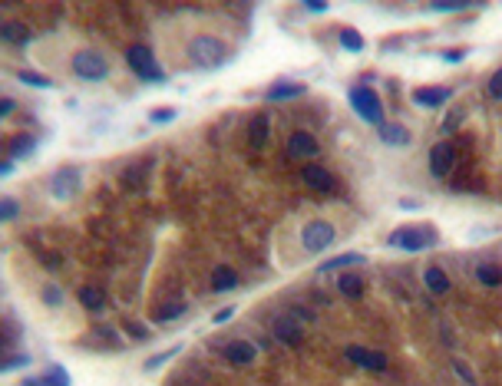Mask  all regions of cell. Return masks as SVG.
<instances>
[{"instance_id": "cell-32", "label": "cell", "mask_w": 502, "mask_h": 386, "mask_svg": "<svg viewBox=\"0 0 502 386\" xmlns=\"http://www.w3.org/2000/svg\"><path fill=\"white\" fill-rule=\"evenodd\" d=\"M40 297H43V304H47V307H60L63 304V291L56 284H47L40 291Z\"/></svg>"}, {"instance_id": "cell-15", "label": "cell", "mask_w": 502, "mask_h": 386, "mask_svg": "<svg viewBox=\"0 0 502 386\" xmlns=\"http://www.w3.org/2000/svg\"><path fill=\"white\" fill-rule=\"evenodd\" d=\"M0 40L13 43V47H27V43L33 40V33H30V27H27V23L7 20V23H0Z\"/></svg>"}, {"instance_id": "cell-5", "label": "cell", "mask_w": 502, "mask_h": 386, "mask_svg": "<svg viewBox=\"0 0 502 386\" xmlns=\"http://www.w3.org/2000/svg\"><path fill=\"white\" fill-rule=\"evenodd\" d=\"M350 106H354V112H357L364 122H370V126H383V102H380V96L370 86H354L350 90Z\"/></svg>"}, {"instance_id": "cell-36", "label": "cell", "mask_w": 502, "mask_h": 386, "mask_svg": "<svg viewBox=\"0 0 502 386\" xmlns=\"http://www.w3.org/2000/svg\"><path fill=\"white\" fill-rule=\"evenodd\" d=\"M367 370H373V373H383V370H387V354L370 350V366H367Z\"/></svg>"}, {"instance_id": "cell-31", "label": "cell", "mask_w": 502, "mask_h": 386, "mask_svg": "<svg viewBox=\"0 0 502 386\" xmlns=\"http://www.w3.org/2000/svg\"><path fill=\"white\" fill-rule=\"evenodd\" d=\"M344 356H347L350 363L364 366V370L370 366V350H364V346H347V350H344Z\"/></svg>"}, {"instance_id": "cell-4", "label": "cell", "mask_w": 502, "mask_h": 386, "mask_svg": "<svg viewBox=\"0 0 502 386\" xmlns=\"http://www.w3.org/2000/svg\"><path fill=\"white\" fill-rule=\"evenodd\" d=\"M436 244H440V234L433 228H397L387 238V248H400V251H426Z\"/></svg>"}, {"instance_id": "cell-1", "label": "cell", "mask_w": 502, "mask_h": 386, "mask_svg": "<svg viewBox=\"0 0 502 386\" xmlns=\"http://www.w3.org/2000/svg\"><path fill=\"white\" fill-rule=\"evenodd\" d=\"M185 56H189V63H192L195 70H218L235 53H232V47L225 40H218L212 33H195L192 40H189V47H185Z\"/></svg>"}, {"instance_id": "cell-8", "label": "cell", "mask_w": 502, "mask_h": 386, "mask_svg": "<svg viewBox=\"0 0 502 386\" xmlns=\"http://www.w3.org/2000/svg\"><path fill=\"white\" fill-rule=\"evenodd\" d=\"M453 162H456V149H453V143H436L430 149V172L436 175V179H450Z\"/></svg>"}, {"instance_id": "cell-11", "label": "cell", "mask_w": 502, "mask_h": 386, "mask_svg": "<svg viewBox=\"0 0 502 386\" xmlns=\"http://www.w3.org/2000/svg\"><path fill=\"white\" fill-rule=\"evenodd\" d=\"M222 354H225L228 363H235V366H251V363L258 360V346L251 344V340H228Z\"/></svg>"}, {"instance_id": "cell-42", "label": "cell", "mask_w": 502, "mask_h": 386, "mask_svg": "<svg viewBox=\"0 0 502 386\" xmlns=\"http://www.w3.org/2000/svg\"><path fill=\"white\" fill-rule=\"evenodd\" d=\"M11 112H13V99H11V96H4V99H0V116L7 119Z\"/></svg>"}, {"instance_id": "cell-24", "label": "cell", "mask_w": 502, "mask_h": 386, "mask_svg": "<svg viewBox=\"0 0 502 386\" xmlns=\"http://www.w3.org/2000/svg\"><path fill=\"white\" fill-rule=\"evenodd\" d=\"M476 281L486 287H502V267L496 265H479L476 267Z\"/></svg>"}, {"instance_id": "cell-19", "label": "cell", "mask_w": 502, "mask_h": 386, "mask_svg": "<svg viewBox=\"0 0 502 386\" xmlns=\"http://www.w3.org/2000/svg\"><path fill=\"white\" fill-rule=\"evenodd\" d=\"M367 258L360 251H344V254H334L330 261H324V265L318 267L321 275H328V271H347V267H354V265H364Z\"/></svg>"}, {"instance_id": "cell-43", "label": "cell", "mask_w": 502, "mask_h": 386, "mask_svg": "<svg viewBox=\"0 0 502 386\" xmlns=\"http://www.w3.org/2000/svg\"><path fill=\"white\" fill-rule=\"evenodd\" d=\"M400 208H403V212H417V208H423V205L420 202H413V198H400Z\"/></svg>"}, {"instance_id": "cell-28", "label": "cell", "mask_w": 502, "mask_h": 386, "mask_svg": "<svg viewBox=\"0 0 502 386\" xmlns=\"http://www.w3.org/2000/svg\"><path fill=\"white\" fill-rule=\"evenodd\" d=\"M43 383H47V386H73V380H70V373H66V366H63V363H53Z\"/></svg>"}, {"instance_id": "cell-39", "label": "cell", "mask_w": 502, "mask_h": 386, "mask_svg": "<svg viewBox=\"0 0 502 386\" xmlns=\"http://www.w3.org/2000/svg\"><path fill=\"white\" fill-rule=\"evenodd\" d=\"M430 11H436V13H460V11H470V4H430Z\"/></svg>"}, {"instance_id": "cell-22", "label": "cell", "mask_w": 502, "mask_h": 386, "mask_svg": "<svg viewBox=\"0 0 502 386\" xmlns=\"http://www.w3.org/2000/svg\"><path fill=\"white\" fill-rule=\"evenodd\" d=\"M80 304L86 307V310H92V314H100V310H103L106 307V294L103 291H100V287H80Z\"/></svg>"}, {"instance_id": "cell-12", "label": "cell", "mask_w": 502, "mask_h": 386, "mask_svg": "<svg viewBox=\"0 0 502 386\" xmlns=\"http://www.w3.org/2000/svg\"><path fill=\"white\" fill-rule=\"evenodd\" d=\"M304 92H308V86H304V83L281 80V83H275V86H268L265 99H268V102H287V99H301Z\"/></svg>"}, {"instance_id": "cell-34", "label": "cell", "mask_w": 502, "mask_h": 386, "mask_svg": "<svg viewBox=\"0 0 502 386\" xmlns=\"http://www.w3.org/2000/svg\"><path fill=\"white\" fill-rule=\"evenodd\" d=\"M462 119H466V109H453L450 116L443 119V133H453V129H456V126H460Z\"/></svg>"}, {"instance_id": "cell-21", "label": "cell", "mask_w": 502, "mask_h": 386, "mask_svg": "<svg viewBox=\"0 0 502 386\" xmlns=\"http://www.w3.org/2000/svg\"><path fill=\"white\" fill-rule=\"evenodd\" d=\"M423 281H426V287H430V294H436V297L450 294V287H453V284H450V275H446L440 265H430V267H426Z\"/></svg>"}, {"instance_id": "cell-47", "label": "cell", "mask_w": 502, "mask_h": 386, "mask_svg": "<svg viewBox=\"0 0 502 386\" xmlns=\"http://www.w3.org/2000/svg\"><path fill=\"white\" fill-rule=\"evenodd\" d=\"M43 265H47V267H60V258H56V254H47V258H43Z\"/></svg>"}, {"instance_id": "cell-35", "label": "cell", "mask_w": 502, "mask_h": 386, "mask_svg": "<svg viewBox=\"0 0 502 386\" xmlns=\"http://www.w3.org/2000/svg\"><path fill=\"white\" fill-rule=\"evenodd\" d=\"M453 370L462 376V383H470V386H476V373L470 370V363H462V360H453Z\"/></svg>"}, {"instance_id": "cell-17", "label": "cell", "mask_w": 502, "mask_h": 386, "mask_svg": "<svg viewBox=\"0 0 502 386\" xmlns=\"http://www.w3.org/2000/svg\"><path fill=\"white\" fill-rule=\"evenodd\" d=\"M37 145H40L37 135H27V133L13 135L11 145H7V159H30V155L37 152Z\"/></svg>"}, {"instance_id": "cell-37", "label": "cell", "mask_w": 502, "mask_h": 386, "mask_svg": "<svg viewBox=\"0 0 502 386\" xmlns=\"http://www.w3.org/2000/svg\"><path fill=\"white\" fill-rule=\"evenodd\" d=\"M175 116H179L175 109H153V112H149V122H153V126H159V122H172Z\"/></svg>"}, {"instance_id": "cell-13", "label": "cell", "mask_w": 502, "mask_h": 386, "mask_svg": "<svg viewBox=\"0 0 502 386\" xmlns=\"http://www.w3.org/2000/svg\"><path fill=\"white\" fill-rule=\"evenodd\" d=\"M301 337H304V330H301V324L291 314H281L275 320V340H281V344H301Z\"/></svg>"}, {"instance_id": "cell-16", "label": "cell", "mask_w": 502, "mask_h": 386, "mask_svg": "<svg viewBox=\"0 0 502 386\" xmlns=\"http://www.w3.org/2000/svg\"><path fill=\"white\" fill-rule=\"evenodd\" d=\"M212 291H215V294L238 291V271H232L228 265H215L212 267Z\"/></svg>"}, {"instance_id": "cell-30", "label": "cell", "mask_w": 502, "mask_h": 386, "mask_svg": "<svg viewBox=\"0 0 502 386\" xmlns=\"http://www.w3.org/2000/svg\"><path fill=\"white\" fill-rule=\"evenodd\" d=\"M17 215H20V205H17V198L4 195V198H0V222H13Z\"/></svg>"}, {"instance_id": "cell-27", "label": "cell", "mask_w": 502, "mask_h": 386, "mask_svg": "<svg viewBox=\"0 0 502 386\" xmlns=\"http://www.w3.org/2000/svg\"><path fill=\"white\" fill-rule=\"evenodd\" d=\"M17 80H20L23 86H33V90H53V80H50V76H40V73H30V70L17 73Z\"/></svg>"}, {"instance_id": "cell-20", "label": "cell", "mask_w": 502, "mask_h": 386, "mask_svg": "<svg viewBox=\"0 0 502 386\" xmlns=\"http://www.w3.org/2000/svg\"><path fill=\"white\" fill-rule=\"evenodd\" d=\"M268 116L265 112H255L251 116V122H248V143H251V149H265V143H268Z\"/></svg>"}, {"instance_id": "cell-40", "label": "cell", "mask_w": 502, "mask_h": 386, "mask_svg": "<svg viewBox=\"0 0 502 386\" xmlns=\"http://www.w3.org/2000/svg\"><path fill=\"white\" fill-rule=\"evenodd\" d=\"M123 330H126L129 337H136V340H145V337H149V330H145L143 324H136V320H126Z\"/></svg>"}, {"instance_id": "cell-25", "label": "cell", "mask_w": 502, "mask_h": 386, "mask_svg": "<svg viewBox=\"0 0 502 386\" xmlns=\"http://www.w3.org/2000/svg\"><path fill=\"white\" fill-rule=\"evenodd\" d=\"M340 47H344L347 53H360L367 43H364V33H360V30H354V27H344V30H340Z\"/></svg>"}, {"instance_id": "cell-14", "label": "cell", "mask_w": 502, "mask_h": 386, "mask_svg": "<svg viewBox=\"0 0 502 386\" xmlns=\"http://www.w3.org/2000/svg\"><path fill=\"white\" fill-rule=\"evenodd\" d=\"M301 179L314 188V192H334V175L328 169H321V165H304L301 169Z\"/></svg>"}, {"instance_id": "cell-48", "label": "cell", "mask_w": 502, "mask_h": 386, "mask_svg": "<svg viewBox=\"0 0 502 386\" xmlns=\"http://www.w3.org/2000/svg\"><path fill=\"white\" fill-rule=\"evenodd\" d=\"M20 386H47L43 380H27V383H20Z\"/></svg>"}, {"instance_id": "cell-18", "label": "cell", "mask_w": 502, "mask_h": 386, "mask_svg": "<svg viewBox=\"0 0 502 386\" xmlns=\"http://www.w3.org/2000/svg\"><path fill=\"white\" fill-rule=\"evenodd\" d=\"M377 133H380V139H383L387 145H400V149L413 143L410 129H407V126H397V122H383V126H380Z\"/></svg>"}, {"instance_id": "cell-23", "label": "cell", "mask_w": 502, "mask_h": 386, "mask_svg": "<svg viewBox=\"0 0 502 386\" xmlns=\"http://www.w3.org/2000/svg\"><path fill=\"white\" fill-rule=\"evenodd\" d=\"M337 291L344 297H364V281L357 275H340L337 277Z\"/></svg>"}, {"instance_id": "cell-6", "label": "cell", "mask_w": 502, "mask_h": 386, "mask_svg": "<svg viewBox=\"0 0 502 386\" xmlns=\"http://www.w3.org/2000/svg\"><path fill=\"white\" fill-rule=\"evenodd\" d=\"M83 188V169L80 165H60L56 172L50 175V195L56 202H70L76 198Z\"/></svg>"}, {"instance_id": "cell-10", "label": "cell", "mask_w": 502, "mask_h": 386, "mask_svg": "<svg viewBox=\"0 0 502 386\" xmlns=\"http://www.w3.org/2000/svg\"><path fill=\"white\" fill-rule=\"evenodd\" d=\"M318 152H321V145L311 133L297 129V133L287 135V155H291V159H311V155H318Z\"/></svg>"}, {"instance_id": "cell-9", "label": "cell", "mask_w": 502, "mask_h": 386, "mask_svg": "<svg viewBox=\"0 0 502 386\" xmlns=\"http://www.w3.org/2000/svg\"><path fill=\"white\" fill-rule=\"evenodd\" d=\"M450 99H453L450 86H420V90H413V102H417L420 109H440V106H446Z\"/></svg>"}, {"instance_id": "cell-41", "label": "cell", "mask_w": 502, "mask_h": 386, "mask_svg": "<svg viewBox=\"0 0 502 386\" xmlns=\"http://www.w3.org/2000/svg\"><path fill=\"white\" fill-rule=\"evenodd\" d=\"M232 317H235V307H222V310H218V314L212 317V324H228Z\"/></svg>"}, {"instance_id": "cell-45", "label": "cell", "mask_w": 502, "mask_h": 386, "mask_svg": "<svg viewBox=\"0 0 502 386\" xmlns=\"http://www.w3.org/2000/svg\"><path fill=\"white\" fill-rule=\"evenodd\" d=\"M0 175H4V179L13 175V159H4V162H0Z\"/></svg>"}, {"instance_id": "cell-7", "label": "cell", "mask_w": 502, "mask_h": 386, "mask_svg": "<svg viewBox=\"0 0 502 386\" xmlns=\"http://www.w3.org/2000/svg\"><path fill=\"white\" fill-rule=\"evenodd\" d=\"M337 241V228L324 218H314V222L304 224V231H301V244H304V251L308 254H324L330 244Z\"/></svg>"}, {"instance_id": "cell-44", "label": "cell", "mask_w": 502, "mask_h": 386, "mask_svg": "<svg viewBox=\"0 0 502 386\" xmlns=\"http://www.w3.org/2000/svg\"><path fill=\"white\" fill-rule=\"evenodd\" d=\"M466 56V50H453V53H443V63H460Z\"/></svg>"}, {"instance_id": "cell-3", "label": "cell", "mask_w": 502, "mask_h": 386, "mask_svg": "<svg viewBox=\"0 0 502 386\" xmlns=\"http://www.w3.org/2000/svg\"><path fill=\"white\" fill-rule=\"evenodd\" d=\"M126 63H129V70H133L143 83H165L169 80L165 70L159 66V60H155V53L149 50L145 43H133V47L126 50Z\"/></svg>"}, {"instance_id": "cell-2", "label": "cell", "mask_w": 502, "mask_h": 386, "mask_svg": "<svg viewBox=\"0 0 502 386\" xmlns=\"http://www.w3.org/2000/svg\"><path fill=\"white\" fill-rule=\"evenodd\" d=\"M70 73L80 83H103V80H109L113 66L106 60V53L92 50V47H83V50H76L70 56Z\"/></svg>"}, {"instance_id": "cell-46", "label": "cell", "mask_w": 502, "mask_h": 386, "mask_svg": "<svg viewBox=\"0 0 502 386\" xmlns=\"http://www.w3.org/2000/svg\"><path fill=\"white\" fill-rule=\"evenodd\" d=\"M304 11H311V13H328V4H304Z\"/></svg>"}, {"instance_id": "cell-29", "label": "cell", "mask_w": 502, "mask_h": 386, "mask_svg": "<svg viewBox=\"0 0 502 386\" xmlns=\"http://www.w3.org/2000/svg\"><path fill=\"white\" fill-rule=\"evenodd\" d=\"M20 366H30V354H7L0 360V370H4V373H13V370H20Z\"/></svg>"}, {"instance_id": "cell-33", "label": "cell", "mask_w": 502, "mask_h": 386, "mask_svg": "<svg viewBox=\"0 0 502 386\" xmlns=\"http://www.w3.org/2000/svg\"><path fill=\"white\" fill-rule=\"evenodd\" d=\"M175 354H179V346H172V350H162V354L149 356V360H145V370H149V373H153V370H159V366L165 363V360H172Z\"/></svg>"}, {"instance_id": "cell-38", "label": "cell", "mask_w": 502, "mask_h": 386, "mask_svg": "<svg viewBox=\"0 0 502 386\" xmlns=\"http://www.w3.org/2000/svg\"><path fill=\"white\" fill-rule=\"evenodd\" d=\"M489 96L502 102V70H496V73L489 76Z\"/></svg>"}, {"instance_id": "cell-26", "label": "cell", "mask_w": 502, "mask_h": 386, "mask_svg": "<svg viewBox=\"0 0 502 386\" xmlns=\"http://www.w3.org/2000/svg\"><path fill=\"white\" fill-rule=\"evenodd\" d=\"M179 317H185V304H162V307H155L153 320L155 324H172Z\"/></svg>"}]
</instances>
